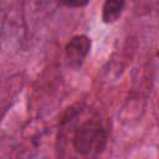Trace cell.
Listing matches in <instances>:
<instances>
[{
	"label": "cell",
	"mask_w": 159,
	"mask_h": 159,
	"mask_svg": "<svg viewBox=\"0 0 159 159\" xmlns=\"http://www.w3.org/2000/svg\"><path fill=\"white\" fill-rule=\"evenodd\" d=\"M107 130L96 118L86 119L75 130L72 144L76 152L84 157H94L103 152L107 144Z\"/></svg>",
	"instance_id": "6da1fadb"
},
{
	"label": "cell",
	"mask_w": 159,
	"mask_h": 159,
	"mask_svg": "<svg viewBox=\"0 0 159 159\" xmlns=\"http://www.w3.org/2000/svg\"><path fill=\"white\" fill-rule=\"evenodd\" d=\"M91 39L87 35L72 36L65 46V60L70 67H80L87 58L91 50Z\"/></svg>",
	"instance_id": "7a4b0ae2"
},
{
	"label": "cell",
	"mask_w": 159,
	"mask_h": 159,
	"mask_svg": "<svg viewBox=\"0 0 159 159\" xmlns=\"http://www.w3.org/2000/svg\"><path fill=\"white\" fill-rule=\"evenodd\" d=\"M124 1L122 0H107L102 6V20L104 24L116 22L123 11Z\"/></svg>",
	"instance_id": "3957f363"
},
{
	"label": "cell",
	"mask_w": 159,
	"mask_h": 159,
	"mask_svg": "<svg viewBox=\"0 0 159 159\" xmlns=\"http://www.w3.org/2000/svg\"><path fill=\"white\" fill-rule=\"evenodd\" d=\"M88 4V1H67L63 2V5L70 6V7H81V6H86Z\"/></svg>",
	"instance_id": "277c9868"
},
{
	"label": "cell",
	"mask_w": 159,
	"mask_h": 159,
	"mask_svg": "<svg viewBox=\"0 0 159 159\" xmlns=\"http://www.w3.org/2000/svg\"><path fill=\"white\" fill-rule=\"evenodd\" d=\"M157 55H158V57H159V51H158V53H157Z\"/></svg>",
	"instance_id": "5b68a950"
}]
</instances>
